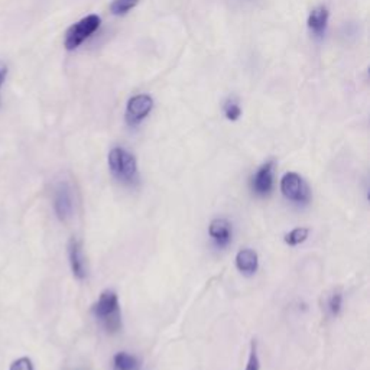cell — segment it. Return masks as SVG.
Listing matches in <instances>:
<instances>
[{
	"label": "cell",
	"mask_w": 370,
	"mask_h": 370,
	"mask_svg": "<svg viewBox=\"0 0 370 370\" xmlns=\"http://www.w3.org/2000/svg\"><path fill=\"white\" fill-rule=\"evenodd\" d=\"M154 109V100L147 94H136L129 99L126 105V123L129 126H136L145 121L147 114Z\"/></svg>",
	"instance_id": "6"
},
{
	"label": "cell",
	"mask_w": 370,
	"mask_h": 370,
	"mask_svg": "<svg viewBox=\"0 0 370 370\" xmlns=\"http://www.w3.org/2000/svg\"><path fill=\"white\" fill-rule=\"evenodd\" d=\"M100 25H101V19H100L99 14H88V17L83 18L77 23H74L72 26H70V29L65 34L64 47L68 51L77 50L79 47L83 45V43L88 38L97 32V29L100 28Z\"/></svg>",
	"instance_id": "3"
},
{
	"label": "cell",
	"mask_w": 370,
	"mask_h": 370,
	"mask_svg": "<svg viewBox=\"0 0 370 370\" xmlns=\"http://www.w3.org/2000/svg\"><path fill=\"white\" fill-rule=\"evenodd\" d=\"M92 313L101 329L107 333H117L122 329V309L119 297L114 291H105L92 308Z\"/></svg>",
	"instance_id": "1"
},
{
	"label": "cell",
	"mask_w": 370,
	"mask_h": 370,
	"mask_svg": "<svg viewBox=\"0 0 370 370\" xmlns=\"http://www.w3.org/2000/svg\"><path fill=\"white\" fill-rule=\"evenodd\" d=\"M342 307H343V295L340 292H334L329 300V313L333 317H337L340 314V311H342Z\"/></svg>",
	"instance_id": "16"
},
{
	"label": "cell",
	"mask_w": 370,
	"mask_h": 370,
	"mask_svg": "<svg viewBox=\"0 0 370 370\" xmlns=\"http://www.w3.org/2000/svg\"><path fill=\"white\" fill-rule=\"evenodd\" d=\"M139 3V0H113L110 3V12L116 17H123Z\"/></svg>",
	"instance_id": "13"
},
{
	"label": "cell",
	"mask_w": 370,
	"mask_h": 370,
	"mask_svg": "<svg viewBox=\"0 0 370 370\" xmlns=\"http://www.w3.org/2000/svg\"><path fill=\"white\" fill-rule=\"evenodd\" d=\"M113 370H141V360L130 353L119 351L113 356Z\"/></svg>",
	"instance_id": "12"
},
{
	"label": "cell",
	"mask_w": 370,
	"mask_h": 370,
	"mask_svg": "<svg viewBox=\"0 0 370 370\" xmlns=\"http://www.w3.org/2000/svg\"><path fill=\"white\" fill-rule=\"evenodd\" d=\"M8 72H9L8 65L5 63L0 61V88H2V85H3L5 80H6V77H8Z\"/></svg>",
	"instance_id": "19"
},
{
	"label": "cell",
	"mask_w": 370,
	"mask_h": 370,
	"mask_svg": "<svg viewBox=\"0 0 370 370\" xmlns=\"http://www.w3.org/2000/svg\"><path fill=\"white\" fill-rule=\"evenodd\" d=\"M223 113H225L227 121L236 122V121L240 119L242 109L239 106V103L236 101L234 99H229L225 101V105H223Z\"/></svg>",
	"instance_id": "15"
},
{
	"label": "cell",
	"mask_w": 370,
	"mask_h": 370,
	"mask_svg": "<svg viewBox=\"0 0 370 370\" xmlns=\"http://www.w3.org/2000/svg\"><path fill=\"white\" fill-rule=\"evenodd\" d=\"M236 268L245 275H254L259 268V258L255 250L242 249L236 255Z\"/></svg>",
	"instance_id": "11"
},
{
	"label": "cell",
	"mask_w": 370,
	"mask_h": 370,
	"mask_svg": "<svg viewBox=\"0 0 370 370\" xmlns=\"http://www.w3.org/2000/svg\"><path fill=\"white\" fill-rule=\"evenodd\" d=\"M109 168L114 178L126 185L135 184L138 180L136 158L121 146H116L110 151Z\"/></svg>",
	"instance_id": "2"
},
{
	"label": "cell",
	"mask_w": 370,
	"mask_h": 370,
	"mask_svg": "<svg viewBox=\"0 0 370 370\" xmlns=\"http://www.w3.org/2000/svg\"><path fill=\"white\" fill-rule=\"evenodd\" d=\"M274 174L275 162L268 161L255 172L250 180V188L258 197H268L274 189Z\"/></svg>",
	"instance_id": "7"
},
{
	"label": "cell",
	"mask_w": 370,
	"mask_h": 370,
	"mask_svg": "<svg viewBox=\"0 0 370 370\" xmlns=\"http://www.w3.org/2000/svg\"><path fill=\"white\" fill-rule=\"evenodd\" d=\"M52 205L58 220L67 221L68 218H71L74 213V197L68 183L61 181L55 185L52 194Z\"/></svg>",
	"instance_id": "5"
},
{
	"label": "cell",
	"mask_w": 370,
	"mask_h": 370,
	"mask_svg": "<svg viewBox=\"0 0 370 370\" xmlns=\"http://www.w3.org/2000/svg\"><path fill=\"white\" fill-rule=\"evenodd\" d=\"M259 369H260V364H259V356H258V346L254 340V342H251V346H250L249 360H247L245 370H259Z\"/></svg>",
	"instance_id": "17"
},
{
	"label": "cell",
	"mask_w": 370,
	"mask_h": 370,
	"mask_svg": "<svg viewBox=\"0 0 370 370\" xmlns=\"http://www.w3.org/2000/svg\"><path fill=\"white\" fill-rule=\"evenodd\" d=\"M308 234H309V230L307 227H297V229L291 230L285 236V242L289 246H298L308 239Z\"/></svg>",
	"instance_id": "14"
},
{
	"label": "cell",
	"mask_w": 370,
	"mask_h": 370,
	"mask_svg": "<svg viewBox=\"0 0 370 370\" xmlns=\"http://www.w3.org/2000/svg\"><path fill=\"white\" fill-rule=\"evenodd\" d=\"M9 370H35V369H34L32 360L28 356H23V358L13 360L9 366Z\"/></svg>",
	"instance_id": "18"
},
{
	"label": "cell",
	"mask_w": 370,
	"mask_h": 370,
	"mask_svg": "<svg viewBox=\"0 0 370 370\" xmlns=\"http://www.w3.org/2000/svg\"><path fill=\"white\" fill-rule=\"evenodd\" d=\"M209 234L216 247L225 249L233 240V227L226 218H214L209 226Z\"/></svg>",
	"instance_id": "9"
},
{
	"label": "cell",
	"mask_w": 370,
	"mask_h": 370,
	"mask_svg": "<svg viewBox=\"0 0 370 370\" xmlns=\"http://www.w3.org/2000/svg\"><path fill=\"white\" fill-rule=\"evenodd\" d=\"M330 12L325 6H318L309 12L308 17V29L314 37L322 38L325 31H327Z\"/></svg>",
	"instance_id": "10"
},
{
	"label": "cell",
	"mask_w": 370,
	"mask_h": 370,
	"mask_svg": "<svg viewBox=\"0 0 370 370\" xmlns=\"http://www.w3.org/2000/svg\"><path fill=\"white\" fill-rule=\"evenodd\" d=\"M280 192L284 197L295 204L305 205L311 201V189L297 172H287L280 180Z\"/></svg>",
	"instance_id": "4"
},
{
	"label": "cell",
	"mask_w": 370,
	"mask_h": 370,
	"mask_svg": "<svg viewBox=\"0 0 370 370\" xmlns=\"http://www.w3.org/2000/svg\"><path fill=\"white\" fill-rule=\"evenodd\" d=\"M68 259L72 275L80 280H84L87 278V262L84 258L83 245L79 239L72 238L68 242Z\"/></svg>",
	"instance_id": "8"
}]
</instances>
